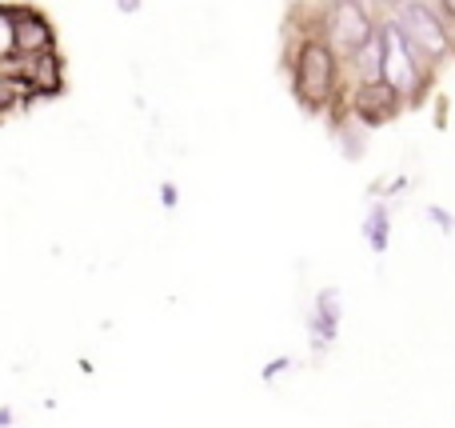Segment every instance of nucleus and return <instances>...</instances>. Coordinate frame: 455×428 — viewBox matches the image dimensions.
Here are the masks:
<instances>
[{
	"label": "nucleus",
	"mask_w": 455,
	"mask_h": 428,
	"mask_svg": "<svg viewBox=\"0 0 455 428\" xmlns=\"http://www.w3.org/2000/svg\"><path fill=\"white\" fill-rule=\"evenodd\" d=\"M339 80H344V61L339 52L320 36L299 40L296 56H291V93L307 112H328L339 101Z\"/></svg>",
	"instance_id": "nucleus-1"
},
{
	"label": "nucleus",
	"mask_w": 455,
	"mask_h": 428,
	"mask_svg": "<svg viewBox=\"0 0 455 428\" xmlns=\"http://www.w3.org/2000/svg\"><path fill=\"white\" fill-rule=\"evenodd\" d=\"M379 36H384V80L408 104H419V101H424V93L432 88L435 69H427V64L411 52L408 40H403V32L395 28L392 16H384V20H379Z\"/></svg>",
	"instance_id": "nucleus-2"
},
{
	"label": "nucleus",
	"mask_w": 455,
	"mask_h": 428,
	"mask_svg": "<svg viewBox=\"0 0 455 428\" xmlns=\"http://www.w3.org/2000/svg\"><path fill=\"white\" fill-rule=\"evenodd\" d=\"M376 32H379V20L368 0H328L320 20V36L336 48L339 61H352Z\"/></svg>",
	"instance_id": "nucleus-3"
},
{
	"label": "nucleus",
	"mask_w": 455,
	"mask_h": 428,
	"mask_svg": "<svg viewBox=\"0 0 455 428\" xmlns=\"http://www.w3.org/2000/svg\"><path fill=\"white\" fill-rule=\"evenodd\" d=\"M392 20H395V28L403 32L408 48L427 64V69H440L448 56H455V48H451L448 32H443L440 12L432 8V0H408V4H400V12H395Z\"/></svg>",
	"instance_id": "nucleus-4"
},
{
	"label": "nucleus",
	"mask_w": 455,
	"mask_h": 428,
	"mask_svg": "<svg viewBox=\"0 0 455 428\" xmlns=\"http://www.w3.org/2000/svg\"><path fill=\"white\" fill-rule=\"evenodd\" d=\"M347 109H352V117L360 120L363 128H384L408 109V101H403L387 80H371V85H355Z\"/></svg>",
	"instance_id": "nucleus-5"
},
{
	"label": "nucleus",
	"mask_w": 455,
	"mask_h": 428,
	"mask_svg": "<svg viewBox=\"0 0 455 428\" xmlns=\"http://www.w3.org/2000/svg\"><path fill=\"white\" fill-rule=\"evenodd\" d=\"M16 24V56H40L56 48V32L36 8H12Z\"/></svg>",
	"instance_id": "nucleus-6"
},
{
	"label": "nucleus",
	"mask_w": 455,
	"mask_h": 428,
	"mask_svg": "<svg viewBox=\"0 0 455 428\" xmlns=\"http://www.w3.org/2000/svg\"><path fill=\"white\" fill-rule=\"evenodd\" d=\"M339 317H344V309H339V293H336V288L315 293V309H312V317H307V333H312V349L315 352H328L331 349V341L339 336Z\"/></svg>",
	"instance_id": "nucleus-7"
},
{
	"label": "nucleus",
	"mask_w": 455,
	"mask_h": 428,
	"mask_svg": "<svg viewBox=\"0 0 455 428\" xmlns=\"http://www.w3.org/2000/svg\"><path fill=\"white\" fill-rule=\"evenodd\" d=\"M352 69H355V85H371V80H384V36H371L360 52L352 56Z\"/></svg>",
	"instance_id": "nucleus-8"
},
{
	"label": "nucleus",
	"mask_w": 455,
	"mask_h": 428,
	"mask_svg": "<svg viewBox=\"0 0 455 428\" xmlns=\"http://www.w3.org/2000/svg\"><path fill=\"white\" fill-rule=\"evenodd\" d=\"M363 240H368L371 253H387V240H392V213L387 205H371V213L363 216Z\"/></svg>",
	"instance_id": "nucleus-9"
},
{
	"label": "nucleus",
	"mask_w": 455,
	"mask_h": 428,
	"mask_svg": "<svg viewBox=\"0 0 455 428\" xmlns=\"http://www.w3.org/2000/svg\"><path fill=\"white\" fill-rule=\"evenodd\" d=\"M16 56V24H12V8H0V64Z\"/></svg>",
	"instance_id": "nucleus-10"
},
{
	"label": "nucleus",
	"mask_w": 455,
	"mask_h": 428,
	"mask_svg": "<svg viewBox=\"0 0 455 428\" xmlns=\"http://www.w3.org/2000/svg\"><path fill=\"white\" fill-rule=\"evenodd\" d=\"M427 221L440 224L443 237H451V232H455V216L448 213V208H440V205H427Z\"/></svg>",
	"instance_id": "nucleus-11"
},
{
	"label": "nucleus",
	"mask_w": 455,
	"mask_h": 428,
	"mask_svg": "<svg viewBox=\"0 0 455 428\" xmlns=\"http://www.w3.org/2000/svg\"><path fill=\"white\" fill-rule=\"evenodd\" d=\"M176 200H180L176 184H172V181H164V184H160V205H164V208H176Z\"/></svg>",
	"instance_id": "nucleus-12"
},
{
	"label": "nucleus",
	"mask_w": 455,
	"mask_h": 428,
	"mask_svg": "<svg viewBox=\"0 0 455 428\" xmlns=\"http://www.w3.org/2000/svg\"><path fill=\"white\" fill-rule=\"evenodd\" d=\"M291 368V360L288 357H280V360H272V365H264V381H275L280 373H288Z\"/></svg>",
	"instance_id": "nucleus-13"
},
{
	"label": "nucleus",
	"mask_w": 455,
	"mask_h": 428,
	"mask_svg": "<svg viewBox=\"0 0 455 428\" xmlns=\"http://www.w3.org/2000/svg\"><path fill=\"white\" fill-rule=\"evenodd\" d=\"M16 424V413L8 405H0V428H12Z\"/></svg>",
	"instance_id": "nucleus-14"
},
{
	"label": "nucleus",
	"mask_w": 455,
	"mask_h": 428,
	"mask_svg": "<svg viewBox=\"0 0 455 428\" xmlns=\"http://www.w3.org/2000/svg\"><path fill=\"white\" fill-rule=\"evenodd\" d=\"M120 12H140V0H116Z\"/></svg>",
	"instance_id": "nucleus-15"
}]
</instances>
